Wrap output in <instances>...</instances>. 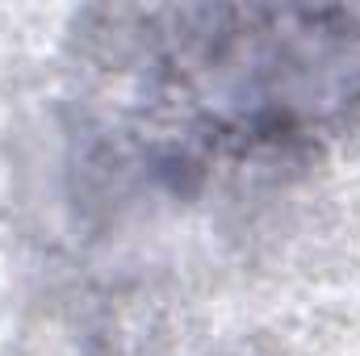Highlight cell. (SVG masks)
<instances>
[{"label": "cell", "mask_w": 360, "mask_h": 356, "mask_svg": "<svg viewBox=\"0 0 360 356\" xmlns=\"http://www.w3.org/2000/svg\"><path fill=\"white\" fill-rule=\"evenodd\" d=\"M105 34L180 155L306 143L360 109V21L340 8H134Z\"/></svg>", "instance_id": "1"}]
</instances>
